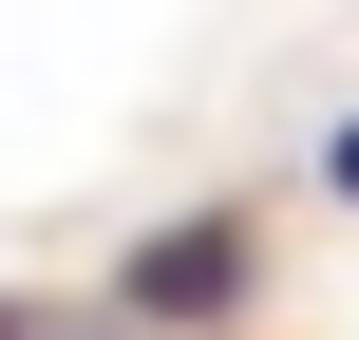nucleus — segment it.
<instances>
[{
	"instance_id": "f257e3e1",
	"label": "nucleus",
	"mask_w": 359,
	"mask_h": 340,
	"mask_svg": "<svg viewBox=\"0 0 359 340\" xmlns=\"http://www.w3.org/2000/svg\"><path fill=\"white\" fill-rule=\"evenodd\" d=\"M133 303H170V322H227V303H246V246H227V227H189V246H151V265H133Z\"/></svg>"
},
{
	"instance_id": "f03ea898",
	"label": "nucleus",
	"mask_w": 359,
	"mask_h": 340,
	"mask_svg": "<svg viewBox=\"0 0 359 340\" xmlns=\"http://www.w3.org/2000/svg\"><path fill=\"white\" fill-rule=\"evenodd\" d=\"M341 189H359V132H341Z\"/></svg>"
}]
</instances>
